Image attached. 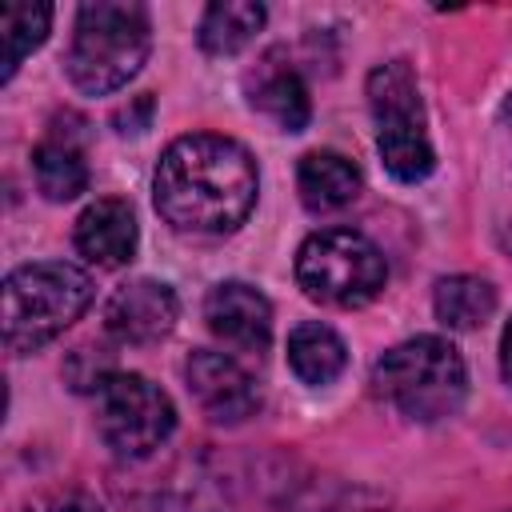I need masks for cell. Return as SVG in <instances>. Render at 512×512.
Masks as SVG:
<instances>
[{
  "label": "cell",
  "mask_w": 512,
  "mask_h": 512,
  "mask_svg": "<svg viewBox=\"0 0 512 512\" xmlns=\"http://www.w3.org/2000/svg\"><path fill=\"white\" fill-rule=\"evenodd\" d=\"M256 160L244 144L212 132L180 136L164 148L152 196L156 212L180 232H232L256 204Z\"/></svg>",
  "instance_id": "6da1fadb"
},
{
  "label": "cell",
  "mask_w": 512,
  "mask_h": 512,
  "mask_svg": "<svg viewBox=\"0 0 512 512\" xmlns=\"http://www.w3.org/2000/svg\"><path fill=\"white\" fill-rule=\"evenodd\" d=\"M148 12L128 0H92L76 12V32L68 48V80L88 92L104 96L124 88L140 64L148 60Z\"/></svg>",
  "instance_id": "7a4b0ae2"
},
{
  "label": "cell",
  "mask_w": 512,
  "mask_h": 512,
  "mask_svg": "<svg viewBox=\"0 0 512 512\" xmlns=\"http://www.w3.org/2000/svg\"><path fill=\"white\" fill-rule=\"evenodd\" d=\"M92 304V276L64 260H40L4 280V348L36 352Z\"/></svg>",
  "instance_id": "3957f363"
},
{
  "label": "cell",
  "mask_w": 512,
  "mask_h": 512,
  "mask_svg": "<svg viewBox=\"0 0 512 512\" xmlns=\"http://www.w3.org/2000/svg\"><path fill=\"white\" fill-rule=\"evenodd\" d=\"M380 396L408 420L436 424L464 404L468 372L460 352L440 336H412L388 348L372 372Z\"/></svg>",
  "instance_id": "277c9868"
},
{
  "label": "cell",
  "mask_w": 512,
  "mask_h": 512,
  "mask_svg": "<svg viewBox=\"0 0 512 512\" xmlns=\"http://www.w3.org/2000/svg\"><path fill=\"white\" fill-rule=\"evenodd\" d=\"M296 280L320 304L360 308V304H368L384 288L388 264H384L380 248L364 232L324 228V232H312L300 244V252H296Z\"/></svg>",
  "instance_id": "5b68a950"
},
{
  "label": "cell",
  "mask_w": 512,
  "mask_h": 512,
  "mask_svg": "<svg viewBox=\"0 0 512 512\" xmlns=\"http://www.w3.org/2000/svg\"><path fill=\"white\" fill-rule=\"evenodd\" d=\"M368 104L376 116V148L384 168L400 184H416L432 172V144L424 132V104L416 76L404 60L376 64L368 72Z\"/></svg>",
  "instance_id": "8992f818"
},
{
  "label": "cell",
  "mask_w": 512,
  "mask_h": 512,
  "mask_svg": "<svg viewBox=\"0 0 512 512\" xmlns=\"http://www.w3.org/2000/svg\"><path fill=\"white\" fill-rule=\"evenodd\" d=\"M96 432L128 464H140L164 448L176 428V408L164 388L140 372H108L96 388Z\"/></svg>",
  "instance_id": "52a82bcc"
},
{
  "label": "cell",
  "mask_w": 512,
  "mask_h": 512,
  "mask_svg": "<svg viewBox=\"0 0 512 512\" xmlns=\"http://www.w3.org/2000/svg\"><path fill=\"white\" fill-rule=\"evenodd\" d=\"M184 376H188L196 404L216 424H240L260 408V392L252 376L224 352H208V348L192 352L184 364Z\"/></svg>",
  "instance_id": "ba28073f"
},
{
  "label": "cell",
  "mask_w": 512,
  "mask_h": 512,
  "mask_svg": "<svg viewBox=\"0 0 512 512\" xmlns=\"http://www.w3.org/2000/svg\"><path fill=\"white\" fill-rule=\"evenodd\" d=\"M176 316V292L160 280H132L116 288L104 308V324L120 344H156L176 328Z\"/></svg>",
  "instance_id": "9c48e42d"
},
{
  "label": "cell",
  "mask_w": 512,
  "mask_h": 512,
  "mask_svg": "<svg viewBox=\"0 0 512 512\" xmlns=\"http://www.w3.org/2000/svg\"><path fill=\"white\" fill-rule=\"evenodd\" d=\"M204 320H208L216 340H224L228 348L248 352V356H260L268 348V340H272V308H268V300L252 284H240V280H224V284H216L208 292Z\"/></svg>",
  "instance_id": "30bf717a"
},
{
  "label": "cell",
  "mask_w": 512,
  "mask_h": 512,
  "mask_svg": "<svg viewBox=\"0 0 512 512\" xmlns=\"http://www.w3.org/2000/svg\"><path fill=\"white\" fill-rule=\"evenodd\" d=\"M244 88H248V104L264 112L268 120H276L284 132H300L312 116L308 88L280 48H268L256 60V68L244 76Z\"/></svg>",
  "instance_id": "8fae6325"
},
{
  "label": "cell",
  "mask_w": 512,
  "mask_h": 512,
  "mask_svg": "<svg viewBox=\"0 0 512 512\" xmlns=\"http://www.w3.org/2000/svg\"><path fill=\"white\" fill-rule=\"evenodd\" d=\"M76 252L96 268H120L136 252V216L120 196H104L88 204L76 220Z\"/></svg>",
  "instance_id": "7c38bea8"
},
{
  "label": "cell",
  "mask_w": 512,
  "mask_h": 512,
  "mask_svg": "<svg viewBox=\"0 0 512 512\" xmlns=\"http://www.w3.org/2000/svg\"><path fill=\"white\" fill-rule=\"evenodd\" d=\"M296 188L308 212H336L360 196V168L340 152H308L296 168Z\"/></svg>",
  "instance_id": "4fadbf2b"
},
{
  "label": "cell",
  "mask_w": 512,
  "mask_h": 512,
  "mask_svg": "<svg viewBox=\"0 0 512 512\" xmlns=\"http://www.w3.org/2000/svg\"><path fill=\"white\" fill-rule=\"evenodd\" d=\"M288 364L304 384H332L348 364V348L328 324L304 320L288 336Z\"/></svg>",
  "instance_id": "5bb4252c"
},
{
  "label": "cell",
  "mask_w": 512,
  "mask_h": 512,
  "mask_svg": "<svg viewBox=\"0 0 512 512\" xmlns=\"http://www.w3.org/2000/svg\"><path fill=\"white\" fill-rule=\"evenodd\" d=\"M32 172H36V188L48 196V200H76L84 188H88V164H84V152L76 140L52 132L36 144L32 152Z\"/></svg>",
  "instance_id": "9a60e30c"
},
{
  "label": "cell",
  "mask_w": 512,
  "mask_h": 512,
  "mask_svg": "<svg viewBox=\"0 0 512 512\" xmlns=\"http://www.w3.org/2000/svg\"><path fill=\"white\" fill-rule=\"evenodd\" d=\"M264 28V4L252 0H220L208 4L200 20V48L208 56H236Z\"/></svg>",
  "instance_id": "2e32d148"
},
{
  "label": "cell",
  "mask_w": 512,
  "mask_h": 512,
  "mask_svg": "<svg viewBox=\"0 0 512 512\" xmlns=\"http://www.w3.org/2000/svg\"><path fill=\"white\" fill-rule=\"evenodd\" d=\"M48 24H52V8H48V4L12 0V4L0 8V44H4V56H0V80H12L16 68L24 64V56H28L32 48L44 44Z\"/></svg>",
  "instance_id": "e0dca14e"
},
{
  "label": "cell",
  "mask_w": 512,
  "mask_h": 512,
  "mask_svg": "<svg viewBox=\"0 0 512 512\" xmlns=\"http://www.w3.org/2000/svg\"><path fill=\"white\" fill-rule=\"evenodd\" d=\"M432 308L448 328H476L496 312V288L480 276H444L436 284Z\"/></svg>",
  "instance_id": "ac0fdd59"
},
{
  "label": "cell",
  "mask_w": 512,
  "mask_h": 512,
  "mask_svg": "<svg viewBox=\"0 0 512 512\" xmlns=\"http://www.w3.org/2000/svg\"><path fill=\"white\" fill-rule=\"evenodd\" d=\"M28 512H100V508L84 492H48V496L32 500Z\"/></svg>",
  "instance_id": "d6986e66"
},
{
  "label": "cell",
  "mask_w": 512,
  "mask_h": 512,
  "mask_svg": "<svg viewBox=\"0 0 512 512\" xmlns=\"http://www.w3.org/2000/svg\"><path fill=\"white\" fill-rule=\"evenodd\" d=\"M500 368H504V380L512 384V320H508L504 340H500Z\"/></svg>",
  "instance_id": "ffe728a7"
},
{
  "label": "cell",
  "mask_w": 512,
  "mask_h": 512,
  "mask_svg": "<svg viewBox=\"0 0 512 512\" xmlns=\"http://www.w3.org/2000/svg\"><path fill=\"white\" fill-rule=\"evenodd\" d=\"M504 120L512 124V96H508V104H504Z\"/></svg>",
  "instance_id": "44dd1931"
},
{
  "label": "cell",
  "mask_w": 512,
  "mask_h": 512,
  "mask_svg": "<svg viewBox=\"0 0 512 512\" xmlns=\"http://www.w3.org/2000/svg\"><path fill=\"white\" fill-rule=\"evenodd\" d=\"M508 244H512V232H508Z\"/></svg>",
  "instance_id": "7402d4cb"
}]
</instances>
